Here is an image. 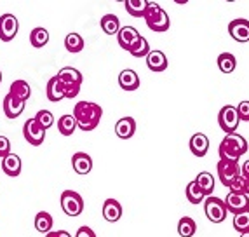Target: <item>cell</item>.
<instances>
[{
  "mask_svg": "<svg viewBox=\"0 0 249 237\" xmlns=\"http://www.w3.org/2000/svg\"><path fill=\"white\" fill-rule=\"evenodd\" d=\"M188 145H190V152L196 155V157H204L209 150V138L204 133H196L190 138V143H188Z\"/></svg>",
  "mask_w": 249,
  "mask_h": 237,
  "instance_id": "cell-19",
  "label": "cell"
},
{
  "mask_svg": "<svg viewBox=\"0 0 249 237\" xmlns=\"http://www.w3.org/2000/svg\"><path fill=\"white\" fill-rule=\"evenodd\" d=\"M216 169H218V178L223 183V187H230L233 180L241 175L239 161H230V159H220L216 164Z\"/></svg>",
  "mask_w": 249,
  "mask_h": 237,
  "instance_id": "cell-6",
  "label": "cell"
},
{
  "mask_svg": "<svg viewBox=\"0 0 249 237\" xmlns=\"http://www.w3.org/2000/svg\"><path fill=\"white\" fill-rule=\"evenodd\" d=\"M65 49L68 51V53H71V55H77V53H80V51L84 49V38L82 35L79 34H68L67 37H65Z\"/></svg>",
  "mask_w": 249,
  "mask_h": 237,
  "instance_id": "cell-30",
  "label": "cell"
},
{
  "mask_svg": "<svg viewBox=\"0 0 249 237\" xmlns=\"http://www.w3.org/2000/svg\"><path fill=\"white\" fill-rule=\"evenodd\" d=\"M75 237H98L96 236V232L91 229V227H80L79 230H77V234H75Z\"/></svg>",
  "mask_w": 249,
  "mask_h": 237,
  "instance_id": "cell-41",
  "label": "cell"
},
{
  "mask_svg": "<svg viewBox=\"0 0 249 237\" xmlns=\"http://www.w3.org/2000/svg\"><path fill=\"white\" fill-rule=\"evenodd\" d=\"M239 122H241V119H239V113H237V109L233 105H225L218 113V124L223 129L225 134L235 133Z\"/></svg>",
  "mask_w": 249,
  "mask_h": 237,
  "instance_id": "cell-7",
  "label": "cell"
},
{
  "mask_svg": "<svg viewBox=\"0 0 249 237\" xmlns=\"http://www.w3.org/2000/svg\"><path fill=\"white\" fill-rule=\"evenodd\" d=\"M61 209L65 211V215L75 218L80 217L84 211V199L79 192L73 190H65L61 194Z\"/></svg>",
  "mask_w": 249,
  "mask_h": 237,
  "instance_id": "cell-5",
  "label": "cell"
},
{
  "mask_svg": "<svg viewBox=\"0 0 249 237\" xmlns=\"http://www.w3.org/2000/svg\"><path fill=\"white\" fill-rule=\"evenodd\" d=\"M150 44H148V40H146L145 37H140L136 40V44H134L131 49L127 51L129 55L131 56H134V58H146V55L150 53Z\"/></svg>",
  "mask_w": 249,
  "mask_h": 237,
  "instance_id": "cell-34",
  "label": "cell"
},
{
  "mask_svg": "<svg viewBox=\"0 0 249 237\" xmlns=\"http://www.w3.org/2000/svg\"><path fill=\"white\" fill-rule=\"evenodd\" d=\"M167 65H169V61H167L166 55L162 51L155 49V51H150L148 55H146V67H148V70L159 73V72L166 70Z\"/></svg>",
  "mask_w": 249,
  "mask_h": 237,
  "instance_id": "cell-18",
  "label": "cell"
},
{
  "mask_svg": "<svg viewBox=\"0 0 249 237\" xmlns=\"http://www.w3.org/2000/svg\"><path fill=\"white\" fill-rule=\"evenodd\" d=\"M19 32V23H18L16 16L13 14H4L0 16V40L2 42H11Z\"/></svg>",
  "mask_w": 249,
  "mask_h": 237,
  "instance_id": "cell-10",
  "label": "cell"
},
{
  "mask_svg": "<svg viewBox=\"0 0 249 237\" xmlns=\"http://www.w3.org/2000/svg\"><path fill=\"white\" fill-rule=\"evenodd\" d=\"M185 194H187V199H188V202H190V204H200V202H204V199H206V194H204L202 188L197 185L196 180L188 183Z\"/></svg>",
  "mask_w": 249,
  "mask_h": 237,
  "instance_id": "cell-29",
  "label": "cell"
},
{
  "mask_svg": "<svg viewBox=\"0 0 249 237\" xmlns=\"http://www.w3.org/2000/svg\"><path fill=\"white\" fill-rule=\"evenodd\" d=\"M173 2H176V4H181V5H185L188 2V0H173Z\"/></svg>",
  "mask_w": 249,
  "mask_h": 237,
  "instance_id": "cell-44",
  "label": "cell"
},
{
  "mask_svg": "<svg viewBox=\"0 0 249 237\" xmlns=\"http://www.w3.org/2000/svg\"><path fill=\"white\" fill-rule=\"evenodd\" d=\"M25 103L26 101L18 100L16 96H13L11 92L5 94L4 101H2V109H4L5 117L7 119H18L23 113V110H25Z\"/></svg>",
  "mask_w": 249,
  "mask_h": 237,
  "instance_id": "cell-12",
  "label": "cell"
},
{
  "mask_svg": "<svg viewBox=\"0 0 249 237\" xmlns=\"http://www.w3.org/2000/svg\"><path fill=\"white\" fill-rule=\"evenodd\" d=\"M117 2H125V0H117Z\"/></svg>",
  "mask_w": 249,
  "mask_h": 237,
  "instance_id": "cell-49",
  "label": "cell"
},
{
  "mask_svg": "<svg viewBox=\"0 0 249 237\" xmlns=\"http://www.w3.org/2000/svg\"><path fill=\"white\" fill-rule=\"evenodd\" d=\"M100 26L107 35H117L121 30V19L115 14H105L100 19Z\"/></svg>",
  "mask_w": 249,
  "mask_h": 237,
  "instance_id": "cell-22",
  "label": "cell"
},
{
  "mask_svg": "<svg viewBox=\"0 0 249 237\" xmlns=\"http://www.w3.org/2000/svg\"><path fill=\"white\" fill-rule=\"evenodd\" d=\"M134 133H136V121L133 117H122V119L117 121L115 134L121 140H129V138L134 136Z\"/></svg>",
  "mask_w": 249,
  "mask_h": 237,
  "instance_id": "cell-17",
  "label": "cell"
},
{
  "mask_svg": "<svg viewBox=\"0 0 249 237\" xmlns=\"http://www.w3.org/2000/svg\"><path fill=\"white\" fill-rule=\"evenodd\" d=\"M197 232V223L196 220H192L190 217H183L178 221V234L179 237H192Z\"/></svg>",
  "mask_w": 249,
  "mask_h": 237,
  "instance_id": "cell-33",
  "label": "cell"
},
{
  "mask_svg": "<svg viewBox=\"0 0 249 237\" xmlns=\"http://www.w3.org/2000/svg\"><path fill=\"white\" fill-rule=\"evenodd\" d=\"M58 77L61 79L63 84H80L82 86V73L77 68L65 67L58 72Z\"/></svg>",
  "mask_w": 249,
  "mask_h": 237,
  "instance_id": "cell-25",
  "label": "cell"
},
{
  "mask_svg": "<svg viewBox=\"0 0 249 237\" xmlns=\"http://www.w3.org/2000/svg\"><path fill=\"white\" fill-rule=\"evenodd\" d=\"M241 175H244L246 178H249V159L246 161L244 164H242V167H241Z\"/></svg>",
  "mask_w": 249,
  "mask_h": 237,
  "instance_id": "cell-42",
  "label": "cell"
},
{
  "mask_svg": "<svg viewBox=\"0 0 249 237\" xmlns=\"http://www.w3.org/2000/svg\"><path fill=\"white\" fill-rule=\"evenodd\" d=\"M233 229L239 234L249 232V211L233 215Z\"/></svg>",
  "mask_w": 249,
  "mask_h": 237,
  "instance_id": "cell-35",
  "label": "cell"
},
{
  "mask_svg": "<svg viewBox=\"0 0 249 237\" xmlns=\"http://www.w3.org/2000/svg\"><path fill=\"white\" fill-rule=\"evenodd\" d=\"M145 23L152 32H167L171 26L169 14L159 4H148L145 13Z\"/></svg>",
  "mask_w": 249,
  "mask_h": 237,
  "instance_id": "cell-3",
  "label": "cell"
},
{
  "mask_svg": "<svg viewBox=\"0 0 249 237\" xmlns=\"http://www.w3.org/2000/svg\"><path fill=\"white\" fill-rule=\"evenodd\" d=\"M35 121L47 131V129L54 124V115L49 112V110H40V112H37V115H35Z\"/></svg>",
  "mask_w": 249,
  "mask_h": 237,
  "instance_id": "cell-37",
  "label": "cell"
},
{
  "mask_svg": "<svg viewBox=\"0 0 249 237\" xmlns=\"http://www.w3.org/2000/svg\"><path fill=\"white\" fill-rule=\"evenodd\" d=\"M197 185H199L200 188H202V192L206 194V197L211 196L213 192H214V178H213L211 173H208V171H202V173H199L196 178Z\"/></svg>",
  "mask_w": 249,
  "mask_h": 237,
  "instance_id": "cell-31",
  "label": "cell"
},
{
  "mask_svg": "<svg viewBox=\"0 0 249 237\" xmlns=\"http://www.w3.org/2000/svg\"><path fill=\"white\" fill-rule=\"evenodd\" d=\"M23 136H25V140L30 145L38 146L46 140V129L42 128L34 117V119H28L25 122V126H23Z\"/></svg>",
  "mask_w": 249,
  "mask_h": 237,
  "instance_id": "cell-8",
  "label": "cell"
},
{
  "mask_svg": "<svg viewBox=\"0 0 249 237\" xmlns=\"http://www.w3.org/2000/svg\"><path fill=\"white\" fill-rule=\"evenodd\" d=\"M229 34L235 42H241V44L249 42V21L244 19V18H239V19L230 21Z\"/></svg>",
  "mask_w": 249,
  "mask_h": 237,
  "instance_id": "cell-11",
  "label": "cell"
},
{
  "mask_svg": "<svg viewBox=\"0 0 249 237\" xmlns=\"http://www.w3.org/2000/svg\"><path fill=\"white\" fill-rule=\"evenodd\" d=\"M46 237H56V232H53V230H51V232H47Z\"/></svg>",
  "mask_w": 249,
  "mask_h": 237,
  "instance_id": "cell-45",
  "label": "cell"
},
{
  "mask_svg": "<svg viewBox=\"0 0 249 237\" xmlns=\"http://www.w3.org/2000/svg\"><path fill=\"white\" fill-rule=\"evenodd\" d=\"M229 188L230 192H235V194H246V196H249V178H246L244 175H239Z\"/></svg>",
  "mask_w": 249,
  "mask_h": 237,
  "instance_id": "cell-36",
  "label": "cell"
},
{
  "mask_svg": "<svg viewBox=\"0 0 249 237\" xmlns=\"http://www.w3.org/2000/svg\"><path fill=\"white\" fill-rule=\"evenodd\" d=\"M7 154H11V142L9 138L0 136V159H4Z\"/></svg>",
  "mask_w": 249,
  "mask_h": 237,
  "instance_id": "cell-40",
  "label": "cell"
},
{
  "mask_svg": "<svg viewBox=\"0 0 249 237\" xmlns=\"http://www.w3.org/2000/svg\"><path fill=\"white\" fill-rule=\"evenodd\" d=\"M53 225H54V220L47 211H40L37 213V217H35V229L37 232L40 234H47L53 230Z\"/></svg>",
  "mask_w": 249,
  "mask_h": 237,
  "instance_id": "cell-28",
  "label": "cell"
},
{
  "mask_svg": "<svg viewBox=\"0 0 249 237\" xmlns=\"http://www.w3.org/2000/svg\"><path fill=\"white\" fill-rule=\"evenodd\" d=\"M225 206H227V211L232 213V215H239V213L249 211V196L229 192L227 197H225Z\"/></svg>",
  "mask_w": 249,
  "mask_h": 237,
  "instance_id": "cell-9",
  "label": "cell"
},
{
  "mask_svg": "<svg viewBox=\"0 0 249 237\" xmlns=\"http://www.w3.org/2000/svg\"><path fill=\"white\" fill-rule=\"evenodd\" d=\"M239 237H249V232H244V234H241Z\"/></svg>",
  "mask_w": 249,
  "mask_h": 237,
  "instance_id": "cell-46",
  "label": "cell"
},
{
  "mask_svg": "<svg viewBox=\"0 0 249 237\" xmlns=\"http://www.w3.org/2000/svg\"><path fill=\"white\" fill-rule=\"evenodd\" d=\"M148 0H125V11L129 16L133 18H143L148 7Z\"/></svg>",
  "mask_w": 249,
  "mask_h": 237,
  "instance_id": "cell-23",
  "label": "cell"
},
{
  "mask_svg": "<svg viewBox=\"0 0 249 237\" xmlns=\"http://www.w3.org/2000/svg\"><path fill=\"white\" fill-rule=\"evenodd\" d=\"M122 217V206L119 201L115 199H107L103 202V218L110 223H115Z\"/></svg>",
  "mask_w": 249,
  "mask_h": 237,
  "instance_id": "cell-20",
  "label": "cell"
},
{
  "mask_svg": "<svg viewBox=\"0 0 249 237\" xmlns=\"http://www.w3.org/2000/svg\"><path fill=\"white\" fill-rule=\"evenodd\" d=\"M46 94H47V100L53 101V103H58V101L65 100V84L61 82V79H59L58 75H54L53 79L47 82Z\"/></svg>",
  "mask_w": 249,
  "mask_h": 237,
  "instance_id": "cell-15",
  "label": "cell"
},
{
  "mask_svg": "<svg viewBox=\"0 0 249 237\" xmlns=\"http://www.w3.org/2000/svg\"><path fill=\"white\" fill-rule=\"evenodd\" d=\"M140 84H142L140 75L134 70H131V68H125V70H122L121 73H119V86H121L124 91H136V89L140 88Z\"/></svg>",
  "mask_w": 249,
  "mask_h": 237,
  "instance_id": "cell-16",
  "label": "cell"
},
{
  "mask_svg": "<svg viewBox=\"0 0 249 237\" xmlns=\"http://www.w3.org/2000/svg\"><path fill=\"white\" fill-rule=\"evenodd\" d=\"M71 167L77 175H89L92 171V159L86 152H77L71 155Z\"/></svg>",
  "mask_w": 249,
  "mask_h": 237,
  "instance_id": "cell-14",
  "label": "cell"
},
{
  "mask_svg": "<svg viewBox=\"0 0 249 237\" xmlns=\"http://www.w3.org/2000/svg\"><path fill=\"white\" fill-rule=\"evenodd\" d=\"M204 213H206V217H208V220L211 223H221V221H225L227 215H229L225 201L213 196H208L204 199Z\"/></svg>",
  "mask_w": 249,
  "mask_h": 237,
  "instance_id": "cell-4",
  "label": "cell"
},
{
  "mask_svg": "<svg viewBox=\"0 0 249 237\" xmlns=\"http://www.w3.org/2000/svg\"><path fill=\"white\" fill-rule=\"evenodd\" d=\"M9 92L13 96H16L18 100H23V101L30 100V96H32V89H30V84L26 80H14L11 84Z\"/></svg>",
  "mask_w": 249,
  "mask_h": 237,
  "instance_id": "cell-24",
  "label": "cell"
},
{
  "mask_svg": "<svg viewBox=\"0 0 249 237\" xmlns=\"http://www.w3.org/2000/svg\"><path fill=\"white\" fill-rule=\"evenodd\" d=\"M80 92V84H65V98L71 100L75 96H79Z\"/></svg>",
  "mask_w": 249,
  "mask_h": 237,
  "instance_id": "cell-39",
  "label": "cell"
},
{
  "mask_svg": "<svg viewBox=\"0 0 249 237\" xmlns=\"http://www.w3.org/2000/svg\"><path fill=\"white\" fill-rule=\"evenodd\" d=\"M77 129V121L71 113H67V115H61L58 121V131L63 134V136H71Z\"/></svg>",
  "mask_w": 249,
  "mask_h": 237,
  "instance_id": "cell-26",
  "label": "cell"
},
{
  "mask_svg": "<svg viewBox=\"0 0 249 237\" xmlns=\"http://www.w3.org/2000/svg\"><path fill=\"white\" fill-rule=\"evenodd\" d=\"M47 42H49V32H47L46 28L37 26V28L32 30V34H30V44H32L35 49H40V47L47 46Z\"/></svg>",
  "mask_w": 249,
  "mask_h": 237,
  "instance_id": "cell-27",
  "label": "cell"
},
{
  "mask_svg": "<svg viewBox=\"0 0 249 237\" xmlns=\"http://www.w3.org/2000/svg\"><path fill=\"white\" fill-rule=\"evenodd\" d=\"M237 109V113H239V119L244 122H249V101L244 100L239 103V107H235Z\"/></svg>",
  "mask_w": 249,
  "mask_h": 237,
  "instance_id": "cell-38",
  "label": "cell"
},
{
  "mask_svg": "<svg viewBox=\"0 0 249 237\" xmlns=\"http://www.w3.org/2000/svg\"><path fill=\"white\" fill-rule=\"evenodd\" d=\"M140 37H142V34L134 26H122L119 30V34H117V42H119V46L124 51H129L136 44V40Z\"/></svg>",
  "mask_w": 249,
  "mask_h": 237,
  "instance_id": "cell-13",
  "label": "cell"
},
{
  "mask_svg": "<svg viewBox=\"0 0 249 237\" xmlns=\"http://www.w3.org/2000/svg\"><path fill=\"white\" fill-rule=\"evenodd\" d=\"M225 2H235V0H225Z\"/></svg>",
  "mask_w": 249,
  "mask_h": 237,
  "instance_id": "cell-47",
  "label": "cell"
},
{
  "mask_svg": "<svg viewBox=\"0 0 249 237\" xmlns=\"http://www.w3.org/2000/svg\"><path fill=\"white\" fill-rule=\"evenodd\" d=\"M2 169H4V173L7 176H11V178H16V176H19L21 173V159L19 155L16 154H7L4 159H2Z\"/></svg>",
  "mask_w": 249,
  "mask_h": 237,
  "instance_id": "cell-21",
  "label": "cell"
},
{
  "mask_svg": "<svg viewBox=\"0 0 249 237\" xmlns=\"http://www.w3.org/2000/svg\"><path fill=\"white\" fill-rule=\"evenodd\" d=\"M0 82H2V72H0Z\"/></svg>",
  "mask_w": 249,
  "mask_h": 237,
  "instance_id": "cell-48",
  "label": "cell"
},
{
  "mask_svg": "<svg viewBox=\"0 0 249 237\" xmlns=\"http://www.w3.org/2000/svg\"><path fill=\"white\" fill-rule=\"evenodd\" d=\"M235 67H237V59L232 53H221V55L218 56V68H220V72H223V73H232V72L235 70Z\"/></svg>",
  "mask_w": 249,
  "mask_h": 237,
  "instance_id": "cell-32",
  "label": "cell"
},
{
  "mask_svg": "<svg viewBox=\"0 0 249 237\" xmlns=\"http://www.w3.org/2000/svg\"><path fill=\"white\" fill-rule=\"evenodd\" d=\"M71 115L77 121V128H80L82 131H92L100 124L101 117H103V109L92 101H79L73 107Z\"/></svg>",
  "mask_w": 249,
  "mask_h": 237,
  "instance_id": "cell-1",
  "label": "cell"
},
{
  "mask_svg": "<svg viewBox=\"0 0 249 237\" xmlns=\"http://www.w3.org/2000/svg\"><path fill=\"white\" fill-rule=\"evenodd\" d=\"M248 152V142L246 138L237 133H229L225 134V138L221 140L220 146H218V154L220 159H230V161H239V157Z\"/></svg>",
  "mask_w": 249,
  "mask_h": 237,
  "instance_id": "cell-2",
  "label": "cell"
},
{
  "mask_svg": "<svg viewBox=\"0 0 249 237\" xmlns=\"http://www.w3.org/2000/svg\"><path fill=\"white\" fill-rule=\"evenodd\" d=\"M56 237H71V236L67 232V230H58V232H56Z\"/></svg>",
  "mask_w": 249,
  "mask_h": 237,
  "instance_id": "cell-43",
  "label": "cell"
}]
</instances>
